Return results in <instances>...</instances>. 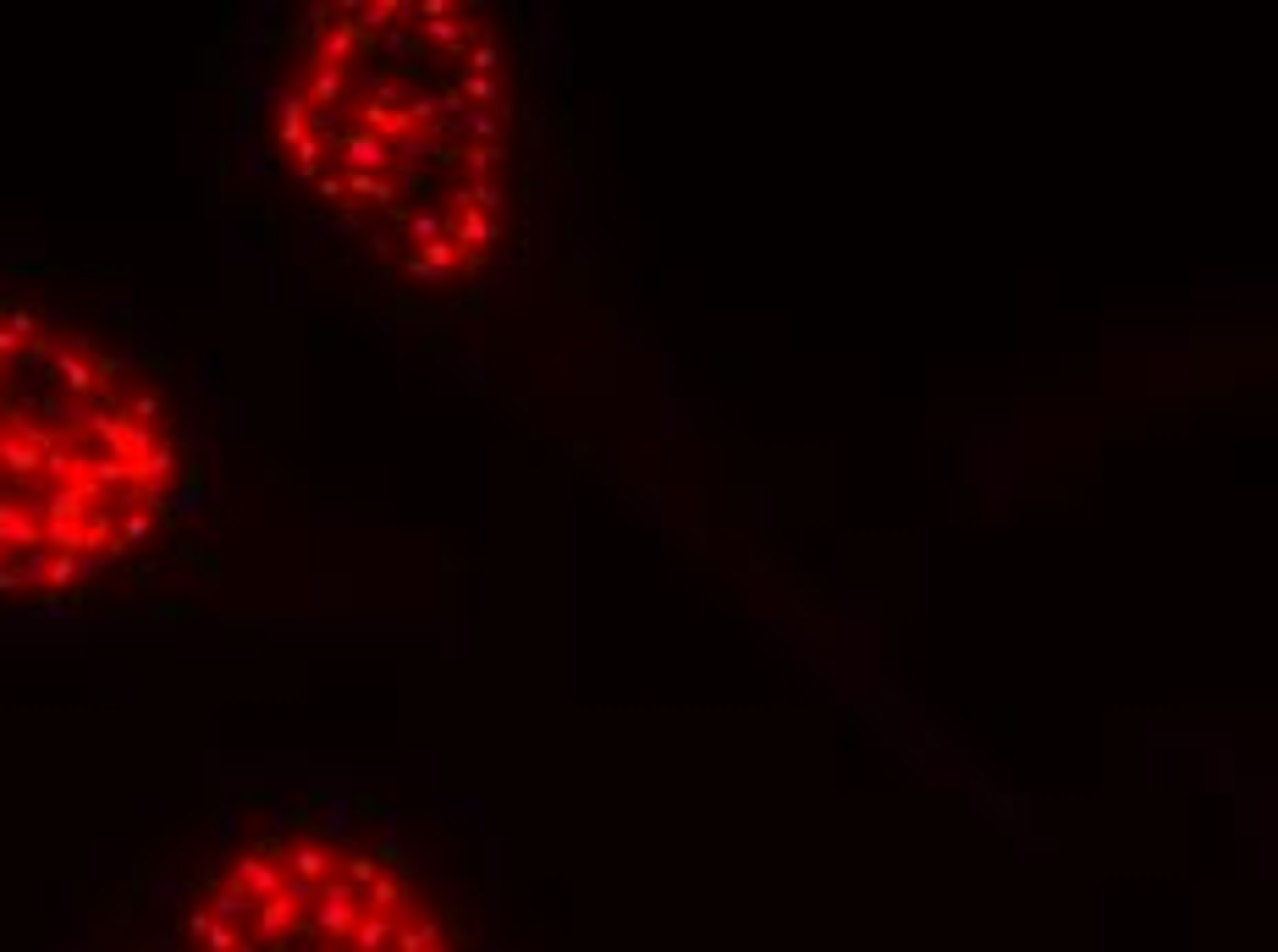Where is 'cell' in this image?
I'll use <instances>...</instances> for the list:
<instances>
[{"instance_id":"obj_1","label":"cell","mask_w":1278,"mask_h":952,"mask_svg":"<svg viewBox=\"0 0 1278 952\" xmlns=\"http://www.w3.org/2000/svg\"><path fill=\"white\" fill-rule=\"evenodd\" d=\"M226 83L238 199L298 270L397 320H436L502 265L524 133L491 6H281Z\"/></svg>"},{"instance_id":"obj_2","label":"cell","mask_w":1278,"mask_h":952,"mask_svg":"<svg viewBox=\"0 0 1278 952\" xmlns=\"http://www.w3.org/2000/svg\"><path fill=\"white\" fill-rule=\"evenodd\" d=\"M215 446L121 298L0 265V622L188 612L221 579Z\"/></svg>"},{"instance_id":"obj_3","label":"cell","mask_w":1278,"mask_h":952,"mask_svg":"<svg viewBox=\"0 0 1278 952\" xmlns=\"http://www.w3.org/2000/svg\"><path fill=\"white\" fill-rule=\"evenodd\" d=\"M144 914V952H469L403 815L347 771L226 777Z\"/></svg>"}]
</instances>
